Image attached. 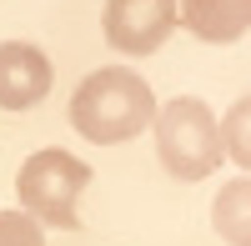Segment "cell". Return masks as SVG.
Instances as JSON below:
<instances>
[{
    "mask_svg": "<svg viewBox=\"0 0 251 246\" xmlns=\"http://www.w3.org/2000/svg\"><path fill=\"white\" fill-rule=\"evenodd\" d=\"M91 186V166L71 151H35L25 166H20L15 176V191H20V206H25V216H35L40 226H55V231H75L80 226V211L75 201L80 191Z\"/></svg>",
    "mask_w": 251,
    "mask_h": 246,
    "instance_id": "3957f363",
    "label": "cell"
},
{
    "mask_svg": "<svg viewBox=\"0 0 251 246\" xmlns=\"http://www.w3.org/2000/svg\"><path fill=\"white\" fill-rule=\"evenodd\" d=\"M181 25L211 46L241 40L251 30V0H181Z\"/></svg>",
    "mask_w": 251,
    "mask_h": 246,
    "instance_id": "8992f818",
    "label": "cell"
},
{
    "mask_svg": "<svg viewBox=\"0 0 251 246\" xmlns=\"http://www.w3.org/2000/svg\"><path fill=\"white\" fill-rule=\"evenodd\" d=\"M181 25V0H106L100 30L121 55H151Z\"/></svg>",
    "mask_w": 251,
    "mask_h": 246,
    "instance_id": "277c9868",
    "label": "cell"
},
{
    "mask_svg": "<svg viewBox=\"0 0 251 246\" xmlns=\"http://www.w3.org/2000/svg\"><path fill=\"white\" fill-rule=\"evenodd\" d=\"M50 55L30 40H0V111H30L50 96Z\"/></svg>",
    "mask_w": 251,
    "mask_h": 246,
    "instance_id": "5b68a950",
    "label": "cell"
},
{
    "mask_svg": "<svg viewBox=\"0 0 251 246\" xmlns=\"http://www.w3.org/2000/svg\"><path fill=\"white\" fill-rule=\"evenodd\" d=\"M71 126L96 146H121V141L141 136L146 126H156V96L136 71L100 66L71 96Z\"/></svg>",
    "mask_w": 251,
    "mask_h": 246,
    "instance_id": "6da1fadb",
    "label": "cell"
},
{
    "mask_svg": "<svg viewBox=\"0 0 251 246\" xmlns=\"http://www.w3.org/2000/svg\"><path fill=\"white\" fill-rule=\"evenodd\" d=\"M156 161L176 181H201L226 161L221 121L196 96H176L156 111Z\"/></svg>",
    "mask_w": 251,
    "mask_h": 246,
    "instance_id": "7a4b0ae2",
    "label": "cell"
},
{
    "mask_svg": "<svg viewBox=\"0 0 251 246\" xmlns=\"http://www.w3.org/2000/svg\"><path fill=\"white\" fill-rule=\"evenodd\" d=\"M221 141H226V156L241 171H251V96L231 100V111L221 116Z\"/></svg>",
    "mask_w": 251,
    "mask_h": 246,
    "instance_id": "ba28073f",
    "label": "cell"
},
{
    "mask_svg": "<svg viewBox=\"0 0 251 246\" xmlns=\"http://www.w3.org/2000/svg\"><path fill=\"white\" fill-rule=\"evenodd\" d=\"M211 221H216L221 241L251 246V176H236V181H226V186L216 191V201H211Z\"/></svg>",
    "mask_w": 251,
    "mask_h": 246,
    "instance_id": "52a82bcc",
    "label": "cell"
},
{
    "mask_svg": "<svg viewBox=\"0 0 251 246\" xmlns=\"http://www.w3.org/2000/svg\"><path fill=\"white\" fill-rule=\"evenodd\" d=\"M0 246H46L40 221L25 211H0Z\"/></svg>",
    "mask_w": 251,
    "mask_h": 246,
    "instance_id": "9c48e42d",
    "label": "cell"
}]
</instances>
